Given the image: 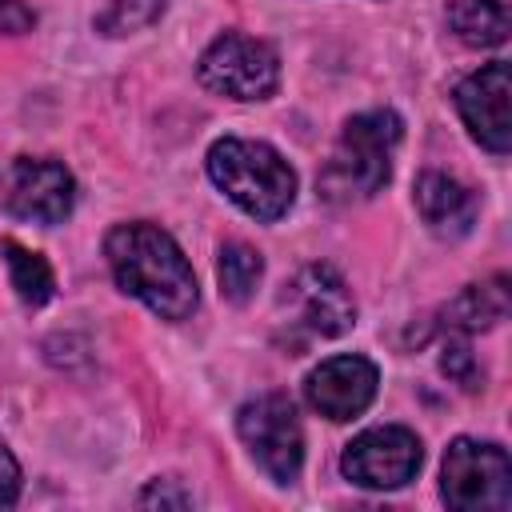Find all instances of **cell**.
<instances>
[{"label":"cell","mask_w":512,"mask_h":512,"mask_svg":"<svg viewBox=\"0 0 512 512\" xmlns=\"http://www.w3.org/2000/svg\"><path fill=\"white\" fill-rule=\"evenodd\" d=\"M380 372L368 356H328L324 364H316L304 380V400L328 416V420H352L360 416L372 396H376Z\"/></svg>","instance_id":"30bf717a"},{"label":"cell","mask_w":512,"mask_h":512,"mask_svg":"<svg viewBox=\"0 0 512 512\" xmlns=\"http://www.w3.org/2000/svg\"><path fill=\"white\" fill-rule=\"evenodd\" d=\"M216 276H220V292H224L232 304H244V300L256 292L260 276H264V260H260V252H256L252 244L228 240V244H220Z\"/></svg>","instance_id":"9a60e30c"},{"label":"cell","mask_w":512,"mask_h":512,"mask_svg":"<svg viewBox=\"0 0 512 512\" xmlns=\"http://www.w3.org/2000/svg\"><path fill=\"white\" fill-rule=\"evenodd\" d=\"M4 260H8L12 288H16V296H20L28 308H40V304L52 300L56 280H52V268H48V260H44L40 252H28V248H20L16 240H4Z\"/></svg>","instance_id":"2e32d148"},{"label":"cell","mask_w":512,"mask_h":512,"mask_svg":"<svg viewBox=\"0 0 512 512\" xmlns=\"http://www.w3.org/2000/svg\"><path fill=\"white\" fill-rule=\"evenodd\" d=\"M76 200V180L64 164L56 160H16L8 172V192L4 204L16 220L28 224H60L72 212Z\"/></svg>","instance_id":"9c48e42d"},{"label":"cell","mask_w":512,"mask_h":512,"mask_svg":"<svg viewBox=\"0 0 512 512\" xmlns=\"http://www.w3.org/2000/svg\"><path fill=\"white\" fill-rule=\"evenodd\" d=\"M508 108H512V72L504 60H492L456 84V112L492 156H504L512 148Z\"/></svg>","instance_id":"ba28073f"},{"label":"cell","mask_w":512,"mask_h":512,"mask_svg":"<svg viewBox=\"0 0 512 512\" xmlns=\"http://www.w3.org/2000/svg\"><path fill=\"white\" fill-rule=\"evenodd\" d=\"M440 368L444 376H452L456 384L464 388H476V356L468 348V336L464 332H444V344H440Z\"/></svg>","instance_id":"ac0fdd59"},{"label":"cell","mask_w":512,"mask_h":512,"mask_svg":"<svg viewBox=\"0 0 512 512\" xmlns=\"http://www.w3.org/2000/svg\"><path fill=\"white\" fill-rule=\"evenodd\" d=\"M404 124L392 108H372L340 128V140L320 172V192L328 200H368L392 176V156Z\"/></svg>","instance_id":"3957f363"},{"label":"cell","mask_w":512,"mask_h":512,"mask_svg":"<svg viewBox=\"0 0 512 512\" xmlns=\"http://www.w3.org/2000/svg\"><path fill=\"white\" fill-rule=\"evenodd\" d=\"M292 296H296L304 328L316 332V336H340V332H348L356 324L352 292L340 280V272L328 268V264L300 268V276L292 280Z\"/></svg>","instance_id":"8fae6325"},{"label":"cell","mask_w":512,"mask_h":512,"mask_svg":"<svg viewBox=\"0 0 512 512\" xmlns=\"http://www.w3.org/2000/svg\"><path fill=\"white\" fill-rule=\"evenodd\" d=\"M236 432L272 484H292L304 464V432L284 392H264L236 412Z\"/></svg>","instance_id":"8992f818"},{"label":"cell","mask_w":512,"mask_h":512,"mask_svg":"<svg viewBox=\"0 0 512 512\" xmlns=\"http://www.w3.org/2000/svg\"><path fill=\"white\" fill-rule=\"evenodd\" d=\"M440 496L460 512H504L512 504V460L492 440L460 436L444 452Z\"/></svg>","instance_id":"277c9868"},{"label":"cell","mask_w":512,"mask_h":512,"mask_svg":"<svg viewBox=\"0 0 512 512\" xmlns=\"http://www.w3.org/2000/svg\"><path fill=\"white\" fill-rule=\"evenodd\" d=\"M20 496V464L8 452V444L0 440V508H12Z\"/></svg>","instance_id":"ffe728a7"},{"label":"cell","mask_w":512,"mask_h":512,"mask_svg":"<svg viewBox=\"0 0 512 512\" xmlns=\"http://www.w3.org/2000/svg\"><path fill=\"white\" fill-rule=\"evenodd\" d=\"M508 276L500 272V276H492V280H484V284H468L460 296H452L444 308H440V332H464V336H472V332H484V328H492V324H500L504 316H508Z\"/></svg>","instance_id":"4fadbf2b"},{"label":"cell","mask_w":512,"mask_h":512,"mask_svg":"<svg viewBox=\"0 0 512 512\" xmlns=\"http://www.w3.org/2000/svg\"><path fill=\"white\" fill-rule=\"evenodd\" d=\"M176 480H152L144 492H140V504L148 508V504H160V508H184V504H192V496L188 492H180V488H172Z\"/></svg>","instance_id":"44dd1931"},{"label":"cell","mask_w":512,"mask_h":512,"mask_svg":"<svg viewBox=\"0 0 512 512\" xmlns=\"http://www.w3.org/2000/svg\"><path fill=\"white\" fill-rule=\"evenodd\" d=\"M424 448L412 428L404 424H376L364 428L344 444L340 472L360 488H404L420 472Z\"/></svg>","instance_id":"52a82bcc"},{"label":"cell","mask_w":512,"mask_h":512,"mask_svg":"<svg viewBox=\"0 0 512 512\" xmlns=\"http://www.w3.org/2000/svg\"><path fill=\"white\" fill-rule=\"evenodd\" d=\"M104 256H108L116 284L140 304H148L156 316L164 320L192 316L200 300L196 272L188 256L180 252V244L160 224H148V220L116 224L104 236Z\"/></svg>","instance_id":"6da1fadb"},{"label":"cell","mask_w":512,"mask_h":512,"mask_svg":"<svg viewBox=\"0 0 512 512\" xmlns=\"http://www.w3.org/2000/svg\"><path fill=\"white\" fill-rule=\"evenodd\" d=\"M164 8H168V0H108L96 16V28L104 36H128V32H140L152 20H160Z\"/></svg>","instance_id":"e0dca14e"},{"label":"cell","mask_w":512,"mask_h":512,"mask_svg":"<svg viewBox=\"0 0 512 512\" xmlns=\"http://www.w3.org/2000/svg\"><path fill=\"white\" fill-rule=\"evenodd\" d=\"M196 76L216 96L268 100L280 84V56L268 40H256V36H244V32H224L204 48V56L196 64Z\"/></svg>","instance_id":"5b68a950"},{"label":"cell","mask_w":512,"mask_h":512,"mask_svg":"<svg viewBox=\"0 0 512 512\" xmlns=\"http://www.w3.org/2000/svg\"><path fill=\"white\" fill-rule=\"evenodd\" d=\"M36 28V12L24 0H0V32L4 36H24Z\"/></svg>","instance_id":"d6986e66"},{"label":"cell","mask_w":512,"mask_h":512,"mask_svg":"<svg viewBox=\"0 0 512 512\" xmlns=\"http://www.w3.org/2000/svg\"><path fill=\"white\" fill-rule=\"evenodd\" d=\"M448 28L468 48H496L508 40V8L504 0H452Z\"/></svg>","instance_id":"5bb4252c"},{"label":"cell","mask_w":512,"mask_h":512,"mask_svg":"<svg viewBox=\"0 0 512 512\" xmlns=\"http://www.w3.org/2000/svg\"><path fill=\"white\" fill-rule=\"evenodd\" d=\"M208 176L212 184L252 220H280L296 200V172L292 164L264 140L224 136L208 148Z\"/></svg>","instance_id":"7a4b0ae2"},{"label":"cell","mask_w":512,"mask_h":512,"mask_svg":"<svg viewBox=\"0 0 512 512\" xmlns=\"http://www.w3.org/2000/svg\"><path fill=\"white\" fill-rule=\"evenodd\" d=\"M416 208L424 216V224L436 236H464L476 224V192L468 184H460L448 172H420L416 180Z\"/></svg>","instance_id":"7c38bea8"}]
</instances>
